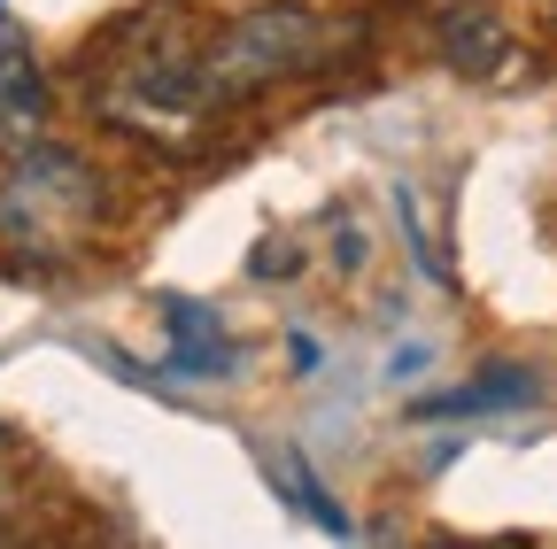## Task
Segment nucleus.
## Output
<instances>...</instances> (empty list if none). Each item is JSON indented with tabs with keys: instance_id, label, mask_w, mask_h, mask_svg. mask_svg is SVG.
Masks as SVG:
<instances>
[{
	"instance_id": "obj_5",
	"label": "nucleus",
	"mask_w": 557,
	"mask_h": 549,
	"mask_svg": "<svg viewBox=\"0 0 557 549\" xmlns=\"http://www.w3.org/2000/svg\"><path fill=\"white\" fill-rule=\"evenodd\" d=\"M47 124V71L16 24H0V148H24L39 140Z\"/></svg>"
},
{
	"instance_id": "obj_1",
	"label": "nucleus",
	"mask_w": 557,
	"mask_h": 549,
	"mask_svg": "<svg viewBox=\"0 0 557 549\" xmlns=\"http://www.w3.org/2000/svg\"><path fill=\"white\" fill-rule=\"evenodd\" d=\"M94 116L124 140L156 148V155H186L201 148V39L178 16V0H156L132 24H116V39L94 62Z\"/></svg>"
},
{
	"instance_id": "obj_6",
	"label": "nucleus",
	"mask_w": 557,
	"mask_h": 549,
	"mask_svg": "<svg viewBox=\"0 0 557 549\" xmlns=\"http://www.w3.org/2000/svg\"><path fill=\"white\" fill-rule=\"evenodd\" d=\"M519 402H534V372L496 364V372H480L472 387H449V395L410 402V419H480V410H519Z\"/></svg>"
},
{
	"instance_id": "obj_2",
	"label": "nucleus",
	"mask_w": 557,
	"mask_h": 549,
	"mask_svg": "<svg viewBox=\"0 0 557 549\" xmlns=\"http://www.w3.org/2000/svg\"><path fill=\"white\" fill-rule=\"evenodd\" d=\"M109 225V186L78 148L24 140L0 171V255L32 279L70 271Z\"/></svg>"
},
{
	"instance_id": "obj_7",
	"label": "nucleus",
	"mask_w": 557,
	"mask_h": 549,
	"mask_svg": "<svg viewBox=\"0 0 557 549\" xmlns=\"http://www.w3.org/2000/svg\"><path fill=\"white\" fill-rule=\"evenodd\" d=\"M442 549H465V541H442Z\"/></svg>"
},
{
	"instance_id": "obj_3",
	"label": "nucleus",
	"mask_w": 557,
	"mask_h": 549,
	"mask_svg": "<svg viewBox=\"0 0 557 549\" xmlns=\"http://www.w3.org/2000/svg\"><path fill=\"white\" fill-rule=\"evenodd\" d=\"M318 62H325V16L310 0H263V9H248L201 39V101L209 109L256 101L271 86L318 71Z\"/></svg>"
},
{
	"instance_id": "obj_4",
	"label": "nucleus",
	"mask_w": 557,
	"mask_h": 549,
	"mask_svg": "<svg viewBox=\"0 0 557 549\" xmlns=\"http://www.w3.org/2000/svg\"><path fill=\"white\" fill-rule=\"evenodd\" d=\"M434 47L457 78H504L511 71V24L496 9H472V0H449L434 16Z\"/></svg>"
}]
</instances>
